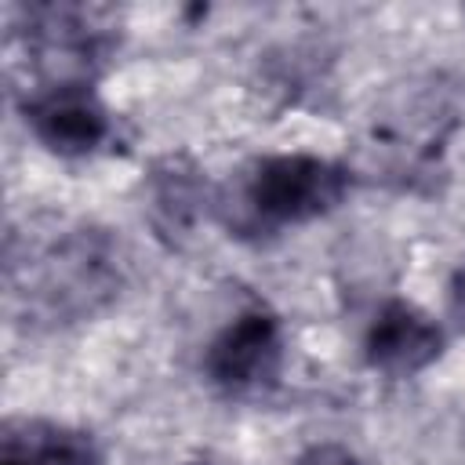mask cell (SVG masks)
<instances>
[{
    "label": "cell",
    "mask_w": 465,
    "mask_h": 465,
    "mask_svg": "<svg viewBox=\"0 0 465 465\" xmlns=\"http://www.w3.org/2000/svg\"><path fill=\"white\" fill-rule=\"evenodd\" d=\"M120 280L124 269L113 236L102 229H73L29 262L25 283L15 294H22L33 320L73 323L109 305Z\"/></svg>",
    "instance_id": "6da1fadb"
},
{
    "label": "cell",
    "mask_w": 465,
    "mask_h": 465,
    "mask_svg": "<svg viewBox=\"0 0 465 465\" xmlns=\"http://www.w3.org/2000/svg\"><path fill=\"white\" fill-rule=\"evenodd\" d=\"M352 189V171L345 163L312 153H276L254 160L236 189V225L247 229H283L305 225L345 203ZM225 203V207H232Z\"/></svg>",
    "instance_id": "7a4b0ae2"
},
{
    "label": "cell",
    "mask_w": 465,
    "mask_h": 465,
    "mask_svg": "<svg viewBox=\"0 0 465 465\" xmlns=\"http://www.w3.org/2000/svg\"><path fill=\"white\" fill-rule=\"evenodd\" d=\"M207 378L229 396H251L276 385L283 371V327L265 309H247L225 323L203 352Z\"/></svg>",
    "instance_id": "3957f363"
},
{
    "label": "cell",
    "mask_w": 465,
    "mask_h": 465,
    "mask_svg": "<svg viewBox=\"0 0 465 465\" xmlns=\"http://www.w3.org/2000/svg\"><path fill=\"white\" fill-rule=\"evenodd\" d=\"M33 138L58 156H91L113 134V116L91 84H40L22 102Z\"/></svg>",
    "instance_id": "277c9868"
},
{
    "label": "cell",
    "mask_w": 465,
    "mask_h": 465,
    "mask_svg": "<svg viewBox=\"0 0 465 465\" xmlns=\"http://www.w3.org/2000/svg\"><path fill=\"white\" fill-rule=\"evenodd\" d=\"M447 334L443 327L414 302L403 298H389L367 334H363V356L374 371L392 374V378H411L418 371H425L429 363H436L443 356Z\"/></svg>",
    "instance_id": "5b68a950"
},
{
    "label": "cell",
    "mask_w": 465,
    "mask_h": 465,
    "mask_svg": "<svg viewBox=\"0 0 465 465\" xmlns=\"http://www.w3.org/2000/svg\"><path fill=\"white\" fill-rule=\"evenodd\" d=\"M0 465H105V458L84 429L44 418H11L0 432Z\"/></svg>",
    "instance_id": "8992f818"
},
{
    "label": "cell",
    "mask_w": 465,
    "mask_h": 465,
    "mask_svg": "<svg viewBox=\"0 0 465 465\" xmlns=\"http://www.w3.org/2000/svg\"><path fill=\"white\" fill-rule=\"evenodd\" d=\"M149 207L160 232H189L207 211V189L200 182V171L185 160H163L149 178Z\"/></svg>",
    "instance_id": "52a82bcc"
},
{
    "label": "cell",
    "mask_w": 465,
    "mask_h": 465,
    "mask_svg": "<svg viewBox=\"0 0 465 465\" xmlns=\"http://www.w3.org/2000/svg\"><path fill=\"white\" fill-rule=\"evenodd\" d=\"M294 465H363V461H360V454L349 450L345 443H338V440H323V443L305 447V450L294 458Z\"/></svg>",
    "instance_id": "ba28073f"
},
{
    "label": "cell",
    "mask_w": 465,
    "mask_h": 465,
    "mask_svg": "<svg viewBox=\"0 0 465 465\" xmlns=\"http://www.w3.org/2000/svg\"><path fill=\"white\" fill-rule=\"evenodd\" d=\"M196 465H214V461H196Z\"/></svg>",
    "instance_id": "9c48e42d"
}]
</instances>
